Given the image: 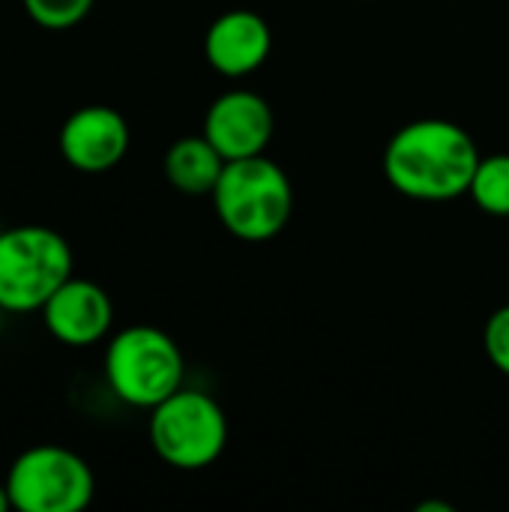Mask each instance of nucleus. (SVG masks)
Returning a JSON list of instances; mask_svg holds the SVG:
<instances>
[{
    "mask_svg": "<svg viewBox=\"0 0 509 512\" xmlns=\"http://www.w3.org/2000/svg\"><path fill=\"white\" fill-rule=\"evenodd\" d=\"M480 150L465 126L441 117L411 120L384 147L387 183L423 204H444L468 195Z\"/></svg>",
    "mask_w": 509,
    "mask_h": 512,
    "instance_id": "nucleus-1",
    "label": "nucleus"
},
{
    "mask_svg": "<svg viewBox=\"0 0 509 512\" xmlns=\"http://www.w3.org/2000/svg\"><path fill=\"white\" fill-rule=\"evenodd\" d=\"M210 198L222 228L243 243L279 237L294 216L291 177L267 153L225 162Z\"/></svg>",
    "mask_w": 509,
    "mask_h": 512,
    "instance_id": "nucleus-2",
    "label": "nucleus"
},
{
    "mask_svg": "<svg viewBox=\"0 0 509 512\" xmlns=\"http://www.w3.org/2000/svg\"><path fill=\"white\" fill-rule=\"evenodd\" d=\"M183 351L159 327L135 324L111 336L105 348V381L132 408H156L183 387Z\"/></svg>",
    "mask_w": 509,
    "mask_h": 512,
    "instance_id": "nucleus-3",
    "label": "nucleus"
},
{
    "mask_svg": "<svg viewBox=\"0 0 509 512\" xmlns=\"http://www.w3.org/2000/svg\"><path fill=\"white\" fill-rule=\"evenodd\" d=\"M75 258L63 234L48 225H15L0 231V306L6 312H39L72 276Z\"/></svg>",
    "mask_w": 509,
    "mask_h": 512,
    "instance_id": "nucleus-4",
    "label": "nucleus"
},
{
    "mask_svg": "<svg viewBox=\"0 0 509 512\" xmlns=\"http://www.w3.org/2000/svg\"><path fill=\"white\" fill-rule=\"evenodd\" d=\"M147 435L153 453L177 471H204L228 447V417L222 405L192 387H180L150 408Z\"/></svg>",
    "mask_w": 509,
    "mask_h": 512,
    "instance_id": "nucleus-5",
    "label": "nucleus"
},
{
    "mask_svg": "<svg viewBox=\"0 0 509 512\" xmlns=\"http://www.w3.org/2000/svg\"><path fill=\"white\" fill-rule=\"evenodd\" d=\"M6 492L18 512H78L93 501L96 477L90 465L57 444H39L24 450L9 474Z\"/></svg>",
    "mask_w": 509,
    "mask_h": 512,
    "instance_id": "nucleus-6",
    "label": "nucleus"
},
{
    "mask_svg": "<svg viewBox=\"0 0 509 512\" xmlns=\"http://www.w3.org/2000/svg\"><path fill=\"white\" fill-rule=\"evenodd\" d=\"M273 129V108L255 90H228L216 96L204 114V135L225 162L267 153Z\"/></svg>",
    "mask_w": 509,
    "mask_h": 512,
    "instance_id": "nucleus-7",
    "label": "nucleus"
},
{
    "mask_svg": "<svg viewBox=\"0 0 509 512\" xmlns=\"http://www.w3.org/2000/svg\"><path fill=\"white\" fill-rule=\"evenodd\" d=\"M129 123L111 105H84L72 111L57 135L66 165L84 174H102L123 162L129 153Z\"/></svg>",
    "mask_w": 509,
    "mask_h": 512,
    "instance_id": "nucleus-8",
    "label": "nucleus"
},
{
    "mask_svg": "<svg viewBox=\"0 0 509 512\" xmlns=\"http://www.w3.org/2000/svg\"><path fill=\"white\" fill-rule=\"evenodd\" d=\"M39 312L45 330L69 348H87L102 342L114 324V303L108 291L78 276H69Z\"/></svg>",
    "mask_w": 509,
    "mask_h": 512,
    "instance_id": "nucleus-9",
    "label": "nucleus"
},
{
    "mask_svg": "<svg viewBox=\"0 0 509 512\" xmlns=\"http://www.w3.org/2000/svg\"><path fill=\"white\" fill-rule=\"evenodd\" d=\"M273 51V30L267 18L252 9L222 12L204 36L207 63L225 78H246L267 63Z\"/></svg>",
    "mask_w": 509,
    "mask_h": 512,
    "instance_id": "nucleus-10",
    "label": "nucleus"
},
{
    "mask_svg": "<svg viewBox=\"0 0 509 512\" xmlns=\"http://www.w3.org/2000/svg\"><path fill=\"white\" fill-rule=\"evenodd\" d=\"M165 180L183 195H213L225 159L207 141V135H186L165 150Z\"/></svg>",
    "mask_w": 509,
    "mask_h": 512,
    "instance_id": "nucleus-11",
    "label": "nucleus"
},
{
    "mask_svg": "<svg viewBox=\"0 0 509 512\" xmlns=\"http://www.w3.org/2000/svg\"><path fill=\"white\" fill-rule=\"evenodd\" d=\"M471 201L498 219L509 216V153H492V156H480V165L471 177L468 186Z\"/></svg>",
    "mask_w": 509,
    "mask_h": 512,
    "instance_id": "nucleus-12",
    "label": "nucleus"
},
{
    "mask_svg": "<svg viewBox=\"0 0 509 512\" xmlns=\"http://www.w3.org/2000/svg\"><path fill=\"white\" fill-rule=\"evenodd\" d=\"M30 21H36L45 30H69L81 24L96 0H21Z\"/></svg>",
    "mask_w": 509,
    "mask_h": 512,
    "instance_id": "nucleus-13",
    "label": "nucleus"
},
{
    "mask_svg": "<svg viewBox=\"0 0 509 512\" xmlns=\"http://www.w3.org/2000/svg\"><path fill=\"white\" fill-rule=\"evenodd\" d=\"M483 348L489 363L509 378V306H501L489 315L483 330Z\"/></svg>",
    "mask_w": 509,
    "mask_h": 512,
    "instance_id": "nucleus-14",
    "label": "nucleus"
},
{
    "mask_svg": "<svg viewBox=\"0 0 509 512\" xmlns=\"http://www.w3.org/2000/svg\"><path fill=\"white\" fill-rule=\"evenodd\" d=\"M417 512H456L450 504H441V501H429V504H420Z\"/></svg>",
    "mask_w": 509,
    "mask_h": 512,
    "instance_id": "nucleus-15",
    "label": "nucleus"
},
{
    "mask_svg": "<svg viewBox=\"0 0 509 512\" xmlns=\"http://www.w3.org/2000/svg\"><path fill=\"white\" fill-rule=\"evenodd\" d=\"M12 510V501H9V492H6V483H0V512Z\"/></svg>",
    "mask_w": 509,
    "mask_h": 512,
    "instance_id": "nucleus-16",
    "label": "nucleus"
},
{
    "mask_svg": "<svg viewBox=\"0 0 509 512\" xmlns=\"http://www.w3.org/2000/svg\"><path fill=\"white\" fill-rule=\"evenodd\" d=\"M3 315H6V309L0 306V327H3Z\"/></svg>",
    "mask_w": 509,
    "mask_h": 512,
    "instance_id": "nucleus-17",
    "label": "nucleus"
}]
</instances>
